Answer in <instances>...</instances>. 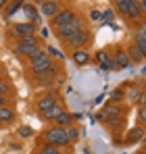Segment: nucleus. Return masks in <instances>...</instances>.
Here are the masks:
<instances>
[{"label": "nucleus", "instance_id": "f257e3e1", "mask_svg": "<svg viewBox=\"0 0 146 154\" xmlns=\"http://www.w3.org/2000/svg\"><path fill=\"white\" fill-rule=\"evenodd\" d=\"M40 50H44L40 35H27V38H21V40H15V44H13V52L21 58H27V60L31 56H36Z\"/></svg>", "mask_w": 146, "mask_h": 154}, {"label": "nucleus", "instance_id": "f03ea898", "mask_svg": "<svg viewBox=\"0 0 146 154\" xmlns=\"http://www.w3.org/2000/svg\"><path fill=\"white\" fill-rule=\"evenodd\" d=\"M113 6H115V11L121 17H125L127 21L140 23L144 19V11L140 8V2H136V0H115Z\"/></svg>", "mask_w": 146, "mask_h": 154}, {"label": "nucleus", "instance_id": "7ed1b4c3", "mask_svg": "<svg viewBox=\"0 0 146 154\" xmlns=\"http://www.w3.org/2000/svg\"><path fill=\"white\" fill-rule=\"evenodd\" d=\"M42 140L44 144L50 146H56V148H69V137H67V127H61V125H48L42 133Z\"/></svg>", "mask_w": 146, "mask_h": 154}, {"label": "nucleus", "instance_id": "20e7f679", "mask_svg": "<svg viewBox=\"0 0 146 154\" xmlns=\"http://www.w3.org/2000/svg\"><path fill=\"white\" fill-rule=\"evenodd\" d=\"M54 65V58H50V54L46 50H40L36 56L29 58V73L33 79L42 77L46 71H50V67Z\"/></svg>", "mask_w": 146, "mask_h": 154}, {"label": "nucleus", "instance_id": "39448f33", "mask_svg": "<svg viewBox=\"0 0 146 154\" xmlns=\"http://www.w3.org/2000/svg\"><path fill=\"white\" fill-rule=\"evenodd\" d=\"M79 17H81V15H79V11H77L75 6H65V4H63V8L56 13V17L50 21V25H52V29L67 27V25H71V23H75Z\"/></svg>", "mask_w": 146, "mask_h": 154}, {"label": "nucleus", "instance_id": "423d86ee", "mask_svg": "<svg viewBox=\"0 0 146 154\" xmlns=\"http://www.w3.org/2000/svg\"><path fill=\"white\" fill-rule=\"evenodd\" d=\"M59 92L56 90H46V92H40L38 96H36V100H33V106H36V110L40 112V115H44L46 110H50L54 104H59Z\"/></svg>", "mask_w": 146, "mask_h": 154}, {"label": "nucleus", "instance_id": "0eeeda50", "mask_svg": "<svg viewBox=\"0 0 146 154\" xmlns=\"http://www.w3.org/2000/svg\"><path fill=\"white\" fill-rule=\"evenodd\" d=\"M90 42H92V31H90V27L86 25V27H81L69 42H65V46L69 50H81V48H88Z\"/></svg>", "mask_w": 146, "mask_h": 154}, {"label": "nucleus", "instance_id": "6e6552de", "mask_svg": "<svg viewBox=\"0 0 146 154\" xmlns=\"http://www.w3.org/2000/svg\"><path fill=\"white\" fill-rule=\"evenodd\" d=\"M86 25H88V23H86V21H84V19L79 17V19H77L75 23H71V25H67V27H59V29H52V31H54V35H56V38H59V40H61V42L65 44V42H69L73 35H75V33H77V31H79L81 27H86Z\"/></svg>", "mask_w": 146, "mask_h": 154}, {"label": "nucleus", "instance_id": "1a4fd4ad", "mask_svg": "<svg viewBox=\"0 0 146 154\" xmlns=\"http://www.w3.org/2000/svg\"><path fill=\"white\" fill-rule=\"evenodd\" d=\"M8 31H11V35L15 40H21V38H27V35H38V25H33L29 21H25V23H13V25L8 27Z\"/></svg>", "mask_w": 146, "mask_h": 154}, {"label": "nucleus", "instance_id": "9d476101", "mask_svg": "<svg viewBox=\"0 0 146 154\" xmlns=\"http://www.w3.org/2000/svg\"><path fill=\"white\" fill-rule=\"evenodd\" d=\"M146 137V129L142 125H132L123 133V140L119 144H125V146H132V144H138V142H144Z\"/></svg>", "mask_w": 146, "mask_h": 154}, {"label": "nucleus", "instance_id": "9b49d317", "mask_svg": "<svg viewBox=\"0 0 146 154\" xmlns=\"http://www.w3.org/2000/svg\"><path fill=\"white\" fill-rule=\"evenodd\" d=\"M127 110L129 108L125 104H106L96 117H98V121H106V119H115V117H125Z\"/></svg>", "mask_w": 146, "mask_h": 154}, {"label": "nucleus", "instance_id": "f8f14e48", "mask_svg": "<svg viewBox=\"0 0 146 154\" xmlns=\"http://www.w3.org/2000/svg\"><path fill=\"white\" fill-rule=\"evenodd\" d=\"M69 58H71V63L77 67V69L88 67V65L94 63V56H92V52L88 50V48H81V50H69Z\"/></svg>", "mask_w": 146, "mask_h": 154}, {"label": "nucleus", "instance_id": "ddd939ff", "mask_svg": "<svg viewBox=\"0 0 146 154\" xmlns=\"http://www.w3.org/2000/svg\"><path fill=\"white\" fill-rule=\"evenodd\" d=\"M63 8V2H59V0H42L40 4H38V13L42 15V17H46V19H54L56 17V13Z\"/></svg>", "mask_w": 146, "mask_h": 154}, {"label": "nucleus", "instance_id": "4468645a", "mask_svg": "<svg viewBox=\"0 0 146 154\" xmlns=\"http://www.w3.org/2000/svg\"><path fill=\"white\" fill-rule=\"evenodd\" d=\"M94 56V63H96L98 67L102 69V71H115V63H113V54L109 50H98L96 54H92Z\"/></svg>", "mask_w": 146, "mask_h": 154}, {"label": "nucleus", "instance_id": "2eb2a0df", "mask_svg": "<svg viewBox=\"0 0 146 154\" xmlns=\"http://www.w3.org/2000/svg\"><path fill=\"white\" fill-rule=\"evenodd\" d=\"M113 54V63H115V69H127L132 65L129 60V54L125 50V46H115V50L111 52Z\"/></svg>", "mask_w": 146, "mask_h": 154}, {"label": "nucleus", "instance_id": "dca6fc26", "mask_svg": "<svg viewBox=\"0 0 146 154\" xmlns=\"http://www.w3.org/2000/svg\"><path fill=\"white\" fill-rule=\"evenodd\" d=\"M125 50H127V54H129V60H132V63H146V50L140 48L138 44L129 42Z\"/></svg>", "mask_w": 146, "mask_h": 154}, {"label": "nucleus", "instance_id": "f3484780", "mask_svg": "<svg viewBox=\"0 0 146 154\" xmlns=\"http://www.w3.org/2000/svg\"><path fill=\"white\" fill-rule=\"evenodd\" d=\"M77 121V115H73L71 110H63L61 115H56L54 117V121H52V125H61V127H69V125H73Z\"/></svg>", "mask_w": 146, "mask_h": 154}, {"label": "nucleus", "instance_id": "a211bd4d", "mask_svg": "<svg viewBox=\"0 0 146 154\" xmlns=\"http://www.w3.org/2000/svg\"><path fill=\"white\" fill-rule=\"evenodd\" d=\"M125 100L132 104H138L140 100V96H142V92H144V88L142 85H138V83H129V85H125Z\"/></svg>", "mask_w": 146, "mask_h": 154}, {"label": "nucleus", "instance_id": "6ab92c4d", "mask_svg": "<svg viewBox=\"0 0 146 154\" xmlns=\"http://www.w3.org/2000/svg\"><path fill=\"white\" fill-rule=\"evenodd\" d=\"M0 121H2V125H13L17 121V112H15V108L11 104L0 106Z\"/></svg>", "mask_w": 146, "mask_h": 154}, {"label": "nucleus", "instance_id": "aec40b11", "mask_svg": "<svg viewBox=\"0 0 146 154\" xmlns=\"http://www.w3.org/2000/svg\"><path fill=\"white\" fill-rule=\"evenodd\" d=\"M132 42L138 44L140 48H144V50H146V23H144V21L138 23L136 31H134V40H132Z\"/></svg>", "mask_w": 146, "mask_h": 154}, {"label": "nucleus", "instance_id": "412c9836", "mask_svg": "<svg viewBox=\"0 0 146 154\" xmlns=\"http://www.w3.org/2000/svg\"><path fill=\"white\" fill-rule=\"evenodd\" d=\"M23 13L29 17V23L38 25V21H40V13H38V8H36L33 2H23Z\"/></svg>", "mask_w": 146, "mask_h": 154}, {"label": "nucleus", "instance_id": "4be33fe9", "mask_svg": "<svg viewBox=\"0 0 146 154\" xmlns=\"http://www.w3.org/2000/svg\"><path fill=\"white\" fill-rule=\"evenodd\" d=\"M125 102V85H119L111 92L109 96V104H123Z\"/></svg>", "mask_w": 146, "mask_h": 154}, {"label": "nucleus", "instance_id": "5701e85b", "mask_svg": "<svg viewBox=\"0 0 146 154\" xmlns=\"http://www.w3.org/2000/svg\"><path fill=\"white\" fill-rule=\"evenodd\" d=\"M19 8H23V2L21 0H13V2H6V6H4V11H2V15H4V19H11Z\"/></svg>", "mask_w": 146, "mask_h": 154}, {"label": "nucleus", "instance_id": "b1692460", "mask_svg": "<svg viewBox=\"0 0 146 154\" xmlns=\"http://www.w3.org/2000/svg\"><path fill=\"white\" fill-rule=\"evenodd\" d=\"M63 110H65V106H63V102H59V104H54V106H52L50 110H46L44 115H40V117H42V119H46V121H50V123H52V121H54V117H56V115H61Z\"/></svg>", "mask_w": 146, "mask_h": 154}, {"label": "nucleus", "instance_id": "393cba45", "mask_svg": "<svg viewBox=\"0 0 146 154\" xmlns=\"http://www.w3.org/2000/svg\"><path fill=\"white\" fill-rule=\"evenodd\" d=\"M123 123H125V117H115V119H106V121H102V125H104V127H106V129H113V131L121 129Z\"/></svg>", "mask_w": 146, "mask_h": 154}, {"label": "nucleus", "instance_id": "a878e982", "mask_svg": "<svg viewBox=\"0 0 146 154\" xmlns=\"http://www.w3.org/2000/svg\"><path fill=\"white\" fill-rule=\"evenodd\" d=\"M0 96H4V98H13V83H11L6 77L0 81Z\"/></svg>", "mask_w": 146, "mask_h": 154}, {"label": "nucleus", "instance_id": "bb28decb", "mask_svg": "<svg viewBox=\"0 0 146 154\" xmlns=\"http://www.w3.org/2000/svg\"><path fill=\"white\" fill-rule=\"evenodd\" d=\"M61 152H63L61 148L50 146V144H40V146H38V150H36V154H61Z\"/></svg>", "mask_w": 146, "mask_h": 154}, {"label": "nucleus", "instance_id": "cd10ccee", "mask_svg": "<svg viewBox=\"0 0 146 154\" xmlns=\"http://www.w3.org/2000/svg\"><path fill=\"white\" fill-rule=\"evenodd\" d=\"M67 137H69V144H75V142L79 140V127H77L75 123L67 127Z\"/></svg>", "mask_w": 146, "mask_h": 154}, {"label": "nucleus", "instance_id": "c85d7f7f", "mask_svg": "<svg viewBox=\"0 0 146 154\" xmlns=\"http://www.w3.org/2000/svg\"><path fill=\"white\" fill-rule=\"evenodd\" d=\"M136 115H138V125H142V127L146 129V104H140V106H138Z\"/></svg>", "mask_w": 146, "mask_h": 154}, {"label": "nucleus", "instance_id": "c756f323", "mask_svg": "<svg viewBox=\"0 0 146 154\" xmlns=\"http://www.w3.org/2000/svg\"><path fill=\"white\" fill-rule=\"evenodd\" d=\"M17 133H19V137H31L33 135V129L27 127V125H19L17 127Z\"/></svg>", "mask_w": 146, "mask_h": 154}, {"label": "nucleus", "instance_id": "7c9ffc66", "mask_svg": "<svg viewBox=\"0 0 146 154\" xmlns=\"http://www.w3.org/2000/svg\"><path fill=\"white\" fill-rule=\"evenodd\" d=\"M90 19H92V21H100V19H102V11H94V8H92V11H90Z\"/></svg>", "mask_w": 146, "mask_h": 154}, {"label": "nucleus", "instance_id": "2f4dec72", "mask_svg": "<svg viewBox=\"0 0 146 154\" xmlns=\"http://www.w3.org/2000/svg\"><path fill=\"white\" fill-rule=\"evenodd\" d=\"M109 19H111V21H113V11H109V8H106V11H104V13H102V21H104V23H106V21H109Z\"/></svg>", "mask_w": 146, "mask_h": 154}, {"label": "nucleus", "instance_id": "473e14b6", "mask_svg": "<svg viewBox=\"0 0 146 154\" xmlns=\"http://www.w3.org/2000/svg\"><path fill=\"white\" fill-rule=\"evenodd\" d=\"M6 104H11V98H4V96H0V106H6Z\"/></svg>", "mask_w": 146, "mask_h": 154}, {"label": "nucleus", "instance_id": "72a5a7b5", "mask_svg": "<svg viewBox=\"0 0 146 154\" xmlns=\"http://www.w3.org/2000/svg\"><path fill=\"white\" fill-rule=\"evenodd\" d=\"M140 8H142V11L146 13V0H142V2H140Z\"/></svg>", "mask_w": 146, "mask_h": 154}, {"label": "nucleus", "instance_id": "f704fd0d", "mask_svg": "<svg viewBox=\"0 0 146 154\" xmlns=\"http://www.w3.org/2000/svg\"><path fill=\"white\" fill-rule=\"evenodd\" d=\"M4 6H6V2H4V0H0V13L4 11Z\"/></svg>", "mask_w": 146, "mask_h": 154}, {"label": "nucleus", "instance_id": "c9c22d12", "mask_svg": "<svg viewBox=\"0 0 146 154\" xmlns=\"http://www.w3.org/2000/svg\"><path fill=\"white\" fill-rule=\"evenodd\" d=\"M4 79V67H0V81Z\"/></svg>", "mask_w": 146, "mask_h": 154}, {"label": "nucleus", "instance_id": "e433bc0d", "mask_svg": "<svg viewBox=\"0 0 146 154\" xmlns=\"http://www.w3.org/2000/svg\"><path fill=\"white\" fill-rule=\"evenodd\" d=\"M136 154H146V150H144V148H142V150H138V152H136Z\"/></svg>", "mask_w": 146, "mask_h": 154}, {"label": "nucleus", "instance_id": "4c0bfd02", "mask_svg": "<svg viewBox=\"0 0 146 154\" xmlns=\"http://www.w3.org/2000/svg\"><path fill=\"white\" fill-rule=\"evenodd\" d=\"M2 127H4V125H2V121H0V129H2Z\"/></svg>", "mask_w": 146, "mask_h": 154}, {"label": "nucleus", "instance_id": "58836bf2", "mask_svg": "<svg viewBox=\"0 0 146 154\" xmlns=\"http://www.w3.org/2000/svg\"><path fill=\"white\" fill-rule=\"evenodd\" d=\"M142 88H144V92H146V83H144V85H142Z\"/></svg>", "mask_w": 146, "mask_h": 154}, {"label": "nucleus", "instance_id": "ea45409f", "mask_svg": "<svg viewBox=\"0 0 146 154\" xmlns=\"http://www.w3.org/2000/svg\"><path fill=\"white\" fill-rule=\"evenodd\" d=\"M0 67H2V60H0Z\"/></svg>", "mask_w": 146, "mask_h": 154}]
</instances>
